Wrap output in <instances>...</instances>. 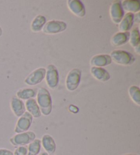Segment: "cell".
Listing matches in <instances>:
<instances>
[{"label":"cell","mask_w":140,"mask_h":155,"mask_svg":"<svg viewBox=\"0 0 140 155\" xmlns=\"http://www.w3.org/2000/svg\"><path fill=\"white\" fill-rule=\"evenodd\" d=\"M36 102L42 115L47 116L51 114L53 108L52 99L49 92L46 88L40 87L38 90Z\"/></svg>","instance_id":"obj_1"},{"label":"cell","mask_w":140,"mask_h":155,"mask_svg":"<svg viewBox=\"0 0 140 155\" xmlns=\"http://www.w3.org/2000/svg\"><path fill=\"white\" fill-rule=\"evenodd\" d=\"M112 60L118 64L129 66L133 64L135 61L134 56L126 51L114 50L110 55Z\"/></svg>","instance_id":"obj_2"},{"label":"cell","mask_w":140,"mask_h":155,"mask_svg":"<svg viewBox=\"0 0 140 155\" xmlns=\"http://www.w3.org/2000/svg\"><path fill=\"white\" fill-rule=\"evenodd\" d=\"M36 138V135L33 131H26L17 133L10 139V142L15 147L25 146L30 143Z\"/></svg>","instance_id":"obj_3"},{"label":"cell","mask_w":140,"mask_h":155,"mask_svg":"<svg viewBox=\"0 0 140 155\" xmlns=\"http://www.w3.org/2000/svg\"><path fill=\"white\" fill-rule=\"evenodd\" d=\"M82 71L79 68H73L67 74L66 79V89L71 92H73L77 89L81 82Z\"/></svg>","instance_id":"obj_4"},{"label":"cell","mask_w":140,"mask_h":155,"mask_svg":"<svg viewBox=\"0 0 140 155\" xmlns=\"http://www.w3.org/2000/svg\"><path fill=\"white\" fill-rule=\"evenodd\" d=\"M67 25L62 21L52 20L47 21L42 28V31L47 34H56L65 31Z\"/></svg>","instance_id":"obj_5"},{"label":"cell","mask_w":140,"mask_h":155,"mask_svg":"<svg viewBox=\"0 0 140 155\" xmlns=\"http://www.w3.org/2000/svg\"><path fill=\"white\" fill-rule=\"evenodd\" d=\"M46 82L50 88L55 89L59 85V72L53 64L48 65L46 69Z\"/></svg>","instance_id":"obj_6"},{"label":"cell","mask_w":140,"mask_h":155,"mask_svg":"<svg viewBox=\"0 0 140 155\" xmlns=\"http://www.w3.org/2000/svg\"><path fill=\"white\" fill-rule=\"evenodd\" d=\"M32 122H33V117L28 111H25L17 120L15 129V133L17 134V133L28 131L29 128L32 126Z\"/></svg>","instance_id":"obj_7"},{"label":"cell","mask_w":140,"mask_h":155,"mask_svg":"<svg viewBox=\"0 0 140 155\" xmlns=\"http://www.w3.org/2000/svg\"><path fill=\"white\" fill-rule=\"evenodd\" d=\"M46 68H38L32 71L25 79V83L28 85H36L40 84L45 78Z\"/></svg>","instance_id":"obj_8"},{"label":"cell","mask_w":140,"mask_h":155,"mask_svg":"<svg viewBox=\"0 0 140 155\" xmlns=\"http://www.w3.org/2000/svg\"><path fill=\"white\" fill-rule=\"evenodd\" d=\"M110 17L113 22L115 24H119L125 16V11L121 5V2L115 1L110 7Z\"/></svg>","instance_id":"obj_9"},{"label":"cell","mask_w":140,"mask_h":155,"mask_svg":"<svg viewBox=\"0 0 140 155\" xmlns=\"http://www.w3.org/2000/svg\"><path fill=\"white\" fill-rule=\"evenodd\" d=\"M67 4L70 10L77 17H83L85 15V6L79 0H68Z\"/></svg>","instance_id":"obj_10"},{"label":"cell","mask_w":140,"mask_h":155,"mask_svg":"<svg viewBox=\"0 0 140 155\" xmlns=\"http://www.w3.org/2000/svg\"><path fill=\"white\" fill-rule=\"evenodd\" d=\"M41 146L48 154H54L56 150V143L52 136L49 134L43 135L41 140Z\"/></svg>","instance_id":"obj_11"},{"label":"cell","mask_w":140,"mask_h":155,"mask_svg":"<svg viewBox=\"0 0 140 155\" xmlns=\"http://www.w3.org/2000/svg\"><path fill=\"white\" fill-rule=\"evenodd\" d=\"M10 107L16 116L19 117L26 111L25 105L22 100L17 97H12L10 101Z\"/></svg>","instance_id":"obj_12"},{"label":"cell","mask_w":140,"mask_h":155,"mask_svg":"<svg viewBox=\"0 0 140 155\" xmlns=\"http://www.w3.org/2000/svg\"><path fill=\"white\" fill-rule=\"evenodd\" d=\"M112 62V60L109 55L102 54V55H96L91 59L90 64L91 65L95 67H101L103 68L104 66H107L111 64Z\"/></svg>","instance_id":"obj_13"},{"label":"cell","mask_w":140,"mask_h":155,"mask_svg":"<svg viewBox=\"0 0 140 155\" xmlns=\"http://www.w3.org/2000/svg\"><path fill=\"white\" fill-rule=\"evenodd\" d=\"M91 74L96 79L101 82H106L110 79V74L106 69L101 67L92 66L90 69Z\"/></svg>","instance_id":"obj_14"},{"label":"cell","mask_w":140,"mask_h":155,"mask_svg":"<svg viewBox=\"0 0 140 155\" xmlns=\"http://www.w3.org/2000/svg\"><path fill=\"white\" fill-rule=\"evenodd\" d=\"M25 109L29 114L32 115V116L35 118H39L41 117L42 114L40 109L36 101L34 98H30L27 100L25 103Z\"/></svg>","instance_id":"obj_15"},{"label":"cell","mask_w":140,"mask_h":155,"mask_svg":"<svg viewBox=\"0 0 140 155\" xmlns=\"http://www.w3.org/2000/svg\"><path fill=\"white\" fill-rule=\"evenodd\" d=\"M135 15L133 13L127 12L125 15L119 25V29L122 32L128 31L130 30L134 23Z\"/></svg>","instance_id":"obj_16"},{"label":"cell","mask_w":140,"mask_h":155,"mask_svg":"<svg viewBox=\"0 0 140 155\" xmlns=\"http://www.w3.org/2000/svg\"><path fill=\"white\" fill-rule=\"evenodd\" d=\"M129 38H130V33L128 31H125V32L119 31L112 36L111 42L114 46H122L127 43L129 41Z\"/></svg>","instance_id":"obj_17"},{"label":"cell","mask_w":140,"mask_h":155,"mask_svg":"<svg viewBox=\"0 0 140 155\" xmlns=\"http://www.w3.org/2000/svg\"><path fill=\"white\" fill-rule=\"evenodd\" d=\"M123 10L131 13L139 12L140 10V2L139 0H125L122 3Z\"/></svg>","instance_id":"obj_18"},{"label":"cell","mask_w":140,"mask_h":155,"mask_svg":"<svg viewBox=\"0 0 140 155\" xmlns=\"http://www.w3.org/2000/svg\"><path fill=\"white\" fill-rule=\"evenodd\" d=\"M38 90L33 88H23L17 92V96L21 100H28L36 97Z\"/></svg>","instance_id":"obj_19"},{"label":"cell","mask_w":140,"mask_h":155,"mask_svg":"<svg viewBox=\"0 0 140 155\" xmlns=\"http://www.w3.org/2000/svg\"><path fill=\"white\" fill-rule=\"evenodd\" d=\"M46 23H47V19L45 16L40 15H38L32 21L31 23V29L34 32H38L42 30Z\"/></svg>","instance_id":"obj_20"},{"label":"cell","mask_w":140,"mask_h":155,"mask_svg":"<svg viewBox=\"0 0 140 155\" xmlns=\"http://www.w3.org/2000/svg\"><path fill=\"white\" fill-rule=\"evenodd\" d=\"M28 155H38L41 150V140L39 139H35L32 142L28 144Z\"/></svg>","instance_id":"obj_21"},{"label":"cell","mask_w":140,"mask_h":155,"mask_svg":"<svg viewBox=\"0 0 140 155\" xmlns=\"http://www.w3.org/2000/svg\"><path fill=\"white\" fill-rule=\"evenodd\" d=\"M128 94L133 102L137 105H140V89L136 85H131L128 89Z\"/></svg>","instance_id":"obj_22"},{"label":"cell","mask_w":140,"mask_h":155,"mask_svg":"<svg viewBox=\"0 0 140 155\" xmlns=\"http://www.w3.org/2000/svg\"><path fill=\"white\" fill-rule=\"evenodd\" d=\"M129 42L132 47L136 48L140 46V38H139V31L138 28H135L133 29L130 33V38Z\"/></svg>","instance_id":"obj_23"},{"label":"cell","mask_w":140,"mask_h":155,"mask_svg":"<svg viewBox=\"0 0 140 155\" xmlns=\"http://www.w3.org/2000/svg\"><path fill=\"white\" fill-rule=\"evenodd\" d=\"M13 155H28V148L25 146H19L15 149Z\"/></svg>","instance_id":"obj_24"},{"label":"cell","mask_w":140,"mask_h":155,"mask_svg":"<svg viewBox=\"0 0 140 155\" xmlns=\"http://www.w3.org/2000/svg\"><path fill=\"white\" fill-rule=\"evenodd\" d=\"M0 155H13V152L6 148H0Z\"/></svg>","instance_id":"obj_25"},{"label":"cell","mask_w":140,"mask_h":155,"mask_svg":"<svg viewBox=\"0 0 140 155\" xmlns=\"http://www.w3.org/2000/svg\"><path fill=\"white\" fill-rule=\"evenodd\" d=\"M69 109H70V111H72V112H73V113H77L78 111H79V109L77 108V107L74 106V105H71V106H70Z\"/></svg>","instance_id":"obj_26"},{"label":"cell","mask_w":140,"mask_h":155,"mask_svg":"<svg viewBox=\"0 0 140 155\" xmlns=\"http://www.w3.org/2000/svg\"><path fill=\"white\" fill-rule=\"evenodd\" d=\"M2 34H3V31H2V29L1 27H0V37L2 36Z\"/></svg>","instance_id":"obj_27"},{"label":"cell","mask_w":140,"mask_h":155,"mask_svg":"<svg viewBox=\"0 0 140 155\" xmlns=\"http://www.w3.org/2000/svg\"><path fill=\"white\" fill-rule=\"evenodd\" d=\"M38 155H49V154H48L47 152H42V153L39 154H38Z\"/></svg>","instance_id":"obj_28"},{"label":"cell","mask_w":140,"mask_h":155,"mask_svg":"<svg viewBox=\"0 0 140 155\" xmlns=\"http://www.w3.org/2000/svg\"><path fill=\"white\" fill-rule=\"evenodd\" d=\"M122 155H138V154H122Z\"/></svg>","instance_id":"obj_29"},{"label":"cell","mask_w":140,"mask_h":155,"mask_svg":"<svg viewBox=\"0 0 140 155\" xmlns=\"http://www.w3.org/2000/svg\"><path fill=\"white\" fill-rule=\"evenodd\" d=\"M52 155H54V154H52Z\"/></svg>","instance_id":"obj_30"}]
</instances>
